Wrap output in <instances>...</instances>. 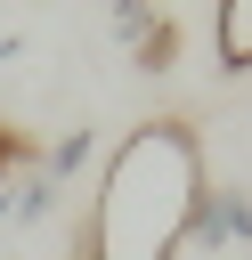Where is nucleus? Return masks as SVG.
Returning a JSON list of instances; mask_svg holds the SVG:
<instances>
[{
  "label": "nucleus",
  "mask_w": 252,
  "mask_h": 260,
  "mask_svg": "<svg viewBox=\"0 0 252 260\" xmlns=\"http://www.w3.org/2000/svg\"><path fill=\"white\" fill-rule=\"evenodd\" d=\"M195 195H203L195 130L187 122H146L138 138H122V154L106 162V195L81 219L89 260H171Z\"/></svg>",
  "instance_id": "f257e3e1"
},
{
  "label": "nucleus",
  "mask_w": 252,
  "mask_h": 260,
  "mask_svg": "<svg viewBox=\"0 0 252 260\" xmlns=\"http://www.w3.org/2000/svg\"><path fill=\"white\" fill-rule=\"evenodd\" d=\"M211 57H219V73H252V0H219Z\"/></svg>",
  "instance_id": "f03ea898"
},
{
  "label": "nucleus",
  "mask_w": 252,
  "mask_h": 260,
  "mask_svg": "<svg viewBox=\"0 0 252 260\" xmlns=\"http://www.w3.org/2000/svg\"><path fill=\"white\" fill-rule=\"evenodd\" d=\"M89 154H98V130H65V138H57L49 154H41V179H57V187H65V179H73V171H81Z\"/></svg>",
  "instance_id": "7ed1b4c3"
},
{
  "label": "nucleus",
  "mask_w": 252,
  "mask_h": 260,
  "mask_svg": "<svg viewBox=\"0 0 252 260\" xmlns=\"http://www.w3.org/2000/svg\"><path fill=\"white\" fill-rule=\"evenodd\" d=\"M130 57H138V73H171V57H179V24H171V16H154V32H146Z\"/></svg>",
  "instance_id": "20e7f679"
},
{
  "label": "nucleus",
  "mask_w": 252,
  "mask_h": 260,
  "mask_svg": "<svg viewBox=\"0 0 252 260\" xmlns=\"http://www.w3.org/2000/svg\"><path fill=\"white\" fill-rule=\"evenodd\" d=\"M219 244H252V195L219 187Z\"/></svg>",
  "instance_id": "39448f33"
},
{
  "label": "nucleus",
  "mask_w": 252,
  "mask_h": 260,
  "mask_svg": "<svg viewBox=\"0 0 252 260\" xmlns=\"http://www.w3.org/2000/svg\"><path fill=\"white\" fill-rule=\"evenodd\" d=\"M146 32H154V8H146V0H114V41H130V49H138Z\"/></svg>",
  "instance_id": "423d86ee"
},
{
  "label": "nucleus",
  "mask_w": 252,
  "mask_h": 260,
  "mask_svg": "<svg viewBox=\"0 0 252 260\" xmlns=\"http://www.w3.org/2000/svg\"><path fill=\"white\" fill-rule=\"evenodd\" d=\"M65 260H89V236H73V252H65Z\"/></svg>",
  "instance_id": "0eeeda50"
},
{
  "label": "nucleus",
  "mask_w": 252,
  "mask_h": 260,
  "mask_svg": "<svg viewBox=\"0 0 252 260\" xmlns=\"http://www.w3.org/2000/svg\"><path fill=\"white\" fill-rule=\"evenodd\" d=\"M0 260H16V252H0Z\"/></svg>",
  "instance_id": "6e6552de"
}]
</instances>
